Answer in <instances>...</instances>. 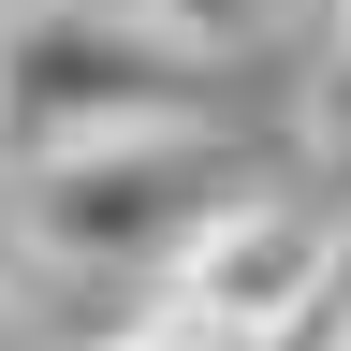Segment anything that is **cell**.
<instances>
[{"instance_id": "cell-4", "label": "cell", "mask_w": 351, "mask_h": 351, "mask_svg": "<svg viewBox=\"0 0 351 351\" xmlns=\"http://www.w3.org/2000/svg\"><path fill=\"white\" fill-rule=\"evenodd\" d=\"M132 15H147V29H176L191 59H234V44H263L293 0H132Z\"/></svg>"}, {"instance_id": "cell-3", "label": "cell", "mask_w": 351, "mask_h": 351, "mask_svg": "<svg viewBox=\"0 0 351 351\" xmlns=\"http://www.w3.org/2000/svg\"><path fill=\"white\" fill-rule=\"evenodd\" d=\"M322 263H337V234H322L307 205H263V191H234V205H219L205 234H191V249L147 278V293L176 307V322H205L219 351H263V337L307 307V278H322Z\"/></svg>"}, {"instance_id": "cell-2", "label": "cell", "mask_w": 351, "mask_h": 351, "mask_svg": "<svg viewBox=\"0 0 351 351\" xmlns=\"http://www.w3.org/2000/svg\"><path fill=\"white\" fill-rule=\"evenodd\" d=\"M219 205H234L219 132H132V147H73V161L0 176V234H15L29 278H161Z\"/></svg>"}, {"instance_id": "cell-5", "label": "cell", "mask_w": 351, "mask_h": 351, "mask_svg": "<svg viewBox=\"0 0 351 351\" xmlns=\"http://www.w3.org/2000/svg\"><path fill=\"white\" fill-rule=\"evenodd\" d=\"M293 132H307V161H337V176H351V44H322V59H307Z\"/></svg>"}, {"instance_id": "cell-1", "label": "cell", "mask_w": 351, "mask_h": 351, "mask_svg": "<svg viewBox=\"0 0 351 351\" xmlns=\"http://www.w3.org/2000/svg\"><path fill=\"white\" fill-rule=\"evenodd\" d=\"M132 132H219V59L147 29L132 0H44L0 15V176L132 147Z\"/></svg>"}, {"instance_id": "cell-9", "label": "cell", "mask_w": 351, "mask_h": 351, "mask_svg": "<svg viewBox=\"0 0 351 351\" xmlns=\"http://www.w3.org/2000/svg\"><path fill=\"white\" fill-rule=\"evenodd\" d=\"M337 44H351V0H337Z\"/></svg>"}, {"instance_id": "cell-6", "label": "cell", "mask_w": 351, "mask_h": 351, "mask_svg": "<svg viewBox=\"0 0 351 351\" xmlns=\"http://www.w3.org/2000/svg\"><path fill=\"white\" fill-rule=\"evenodd\" d=\"M263 351H351V234H337V263L307 278V307H293V322L263 337Z\"/></svg>"}, {"instance_id": "cell-7", "label": "cell", "mask_w": 351, "mask_h": 351, "mask_svg": "<svg viewBox=\"0 0 351 351\" xmlns=\"http://www.w3.org/2000/svg\"><path fill=\"white\" fill-rule=\"evenodd\" d=\"M15 278H29V263H15V234H0V293H15Z\"/></svg>"}, {"instance_id": "cell-8", "label": "cell", "mask_w": 351, "mask_h": 351, "mask_svg": "<svg viewBox=\"0 0 351 351\" xmlns=\"http://www.w3.org/2000/svg\"><path fill=\"white\" fill-rule=\"evenodd\" d=\"M0 15H44V0H0Z\"/></svg>"}]
</instances>
